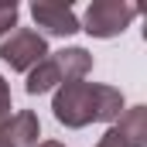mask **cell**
Returning a JSON list of instances; mask_svg holds the SVG:
<instances>
[{
	"mask_svg": "<svg viewBox=\"0 0 147 147\" xmlns=\"http://www.w3.org/2000/svg\"><path fill=\"white\" fill-rule=\"evenodd\" d=\"M51 110L62 127H72V130L89 127V123H113L123 116V92L116 86L75 79V82L58 86Z\"/></svg>",
	"mask_w": 147,
	"mask_h": 147,
	"instance_id": "obj_1",
	"label": "cell"
},
{
	"mask_svg": "<svg viewBox=\"0 0 147 147\" xmlns=\"http://www.w3.org/2000/svg\"><path fill=\"white\" fill-rule=\"evenodd\" d=\"M137 14H140V7L130 0H92L86 10V21L79 28L89 31L92 38H116L134 24Z\"/></svg>",
	"mask_w": 147,
	"mask_h": 147,
	"instance_id": "obj_2",
	"label": "cell"
},
{
	"mask_svg": "<svg viewBox=\"0 0 147 147\" xmlns=\"http://www.w3.org/2000/svg\"><path fill=\"white\" fill-rule=\"evenodd\" d=\"M0 58L14 69V72H31L38 62L48 58V41L45 34H38L31 28H14L10 34L0 41Z\"/></svg>",
	"mask_w": 147,
	"mask_h": 147,
	"instance_id": "obj_3",
	"label": "cell"
},
{
	"mask_svg": "<svg viewBox=\"0 0 147 147\" xmlns=\"http://www.w3.org/2000/svg\"><path fill=\"white\" fill-rule=\"evenodd\" d=\"M31 17H34V24L45 31V34H55V38H69V34H75V31H82L72 3L34 0V3H31Z\"/></svg>",
	"mask_w": 147,
	"mask_h": 147,
	"instance_id": "obj_4",
	"label": "cell"
},
{
	"mask_svg": "<svg viewBox=\"0 0 147 147\" xmlns=\"http://www.w3.org/2000/svg\"><path fill=\"white\" fill-rule=\"evenodd\" d=\"M38 137H41V123L31 110L14 113L0 127V147H38Z\"/></svg>",
	"mask_w": 147,
	"mask_h": 147,
	"instance_id": "obj_5",
	"label": "cell"
},
{
	"mask_svg": "<svg viewBox=\"0 0 147 147\" xmlns=\"http://www.w3.org/2000/svg\"><path fill=\"white\" fill-rule=\"evenodd\" d=\"M51 62H55L58 75H62V86L65 82H75V79H86V75L92 72V55L86 48H62V51L51 55Z\"/></svg>",
	"mask_w": 147,
	"mask_h": 147,
	"instance_id": "obj_6",
	"label": "cell"
},
{
	"mask_svg": "<svg viewBox=\"0 0 147 147\" xmlns=\"http://www.w3.org/2000/svg\"><path fill=\"white\" fill-rule=\"evenodd\" d=\"M127 147H147V106H130L123 110L120 123L113 127Z\"/></svg>",
	"mask_w": 147,
	"mask_h": 147,
	"instance_id": "obj_7",
	"label": "cell"
},
{
	"mask_svg": "<svg viewBox=\"0 0 147 147\" xmlns=\"http://www.w3.org/2000/svg\"><path fill=\"white\" fill-rule=\"evenodd\" d=\"M62 86V75H58V69H55V62H51V55L45 58V62H38L34 69L28 72V92L31 96H41V92H51V89H58Z\"/></svg>",
	"mask_w": 147,
	"mask_h": 147,
	"instance_id": "obj_8",
	"label": "cell"
},
{
	"mask_svg": "<svg viewBox=\"0 0 147 147\" xmlns=\"http://www.w3.org/2000/svg\"><path fill=\"white\" fill-rule=\"evenodd\" d=\"M17 28V3L10 0V3H0V41L10 34Z\"/></svg>",
	"mask_w": 147,
	"mask_h": 147,
	"instance_id": "obj_9",
	"label": "cell"
},
{
	"mask_svg": "<svg viewBox=\"0 0 147 147\" xmlns=\"http://www.w3.org/2000/svg\"><path fill=\"white\" fill-rule=\"evenodd\" d=\"M10 89H7V82H3V75H0V127L10 120Z\"/></svg>",
	"mask_w": 147,
	"mask_h": 147,
	"instance_id": "obj_10",
	"label": "cell"
},
{
	"mask_svg": "<svg viewBox=\"0 0 147 147\" xmlns=\"http://www.w3.org/2000/svg\"><path fill=\"white\" fill-rule=\"evenodd\" d=\"M96 147H127V144L120 140V134H116V130L110 127V130H106V134L99 137V144H96Z\"/></svg>",
	"mask_w": 147,
	"mask_h": 147,
	"instance_id": "obj_11",
	"label": "cell"
},
{
	"mask_svg": "<svg viewBox=\"0 0 147 147\" xmlns=\"http://www.w3.org/2000/svg\"><path fill=\"white\" fill-rule=\"evenodd\" d=\"M38 147H65V144H58V140H41Z\"/></svg>",
	"mask_w": 147,
	"mask_h": 147,
	"instance_id": "obj_12",
	"label": "cell"
}]
</instances>
